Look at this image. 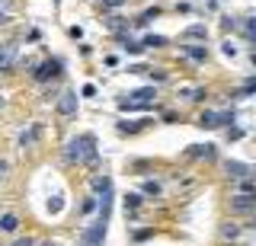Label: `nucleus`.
<instances>
[{
  "mask_svg": "<svg viewBox=\"0 0 256 246\" xmlns=\"http://www.w3.org/2000/svg\"><path fill=\"white\" fill-rule=\"evenodd\" d=\"M64 157H68L70 163H93L96 160V138L93 134H80V138H74L68 144V150H64Z\"/></svg>",
  "mask_w": 256,
  "mask_h": 246,
  "instance_id": "nucleus-1",
  "label": "nucleus"
},
{
  "mask_svg": "<svg viewBox=\"0 0 256 246\" xmlns=\"http://www.w3.org/2000/svg\"><path fill=\"white\" fill-rule=\"evenodd\" d=\"M230 211H234V214H250V211H256V198L253 195H234V198H230Z\"/></svg>",
  "mask_w": 256,
  "mask_h": 246,
  "instance_id": "nucleus-2",
  "label": "nucleus"
},
{
  "mask_svg": "<svg viewBox=\"0 0 256 246\" xmlns=\"http://www.w3.org/2000/svg\"><path fill=\"white\" fill-rule=\"evenodd\" d=\"M58 74H61V61H58V58H48V61H42V64H38L36 80H48V77H58Z\"/></svg>",
  "mask_w": 256,
  "mask_h": 246,
  "instance_id": "nucleus-3",
  "label": "nucleus"
},
{
  "mask_svg": "<svg viewBox=\"0 0 256 246\" xmlns=\"http://www.w3.org/2000/svg\"><path fill=\"white\" fill-rule=\"evenodd\" d=\"M58 112H61V115H74V112H77V93H61Z\"/></svg>",
  "mask_w": 256,
  "mask_h": 246,
  "instance_id": "nucleus-4",
  "label": "nucleus"
},
{
  "mask_svg": "<svg viewBox=\"0 0 256 246\" xmlns=\"http://www.w3.org/2000/svg\"><path fill=\"white\" fill-rule=\"evenodd\" d=\"M13 61H16V45L10 42V45H4V48H0V70H10Z\"/></svg>",
  "mask_w": 256,
  "mask_h": 246,
  "instance_id": "nucleus-5",
  "label": "nucleus"
},
{
  "mask_svg": "<svg viewBox=\"0 0 256 246\" xmlns=\"http://www.w3.org/2000/svg\"><path fill=\"white\" fill-rule=\"evenodd\" d=\"M228 176L230 179H246V176H250V166L237 163V160H228Z\"/></svg>",
  "mask_w": 256,
  "mask_h": 246,
  "instance_id": "nucleus-6",
  "label": "nucleus"
},
{
  "mask_svg": "<svg viewBox=\"0 0 256 246\" xmlns=\"http://www.w3.org/2000/svg\"><path fill=\"white\" fill-rule=\"evenodd\" d=\"M182 51H186L189 58H196V61H205L208 58V51L202 48V45H182Z\"/></svg>",
  "mask_w": 256,
  "mask_h": 246,
  "instance_id": "nucleus-7",
  "label": "nucleus"
},
{
  "mask_svg": "<svg viewBox=\"0 0 256 246\" xmlns=\"http://www.w3.org/2000/svg\"><path fill=\"white\" fill-rule=\"evenodd\" d=\"M16 227H20V221H16V214H4V218H0V230H6V234H13Z\"/></svg>",
  "mask_w": 256,
  "mask_h": 246,
  "instance_id": "nucleus-8",
  "label": "nucleus"
},
{
  "mask_svg": "<svg viewBox=\"0 0 256 246\" xmlns=\"http://www.w3.org/2000/svg\"><path fill=\"white\" fill-rule=\"evenodd\" d=\"M102 22H106V26L112 29V32H122V29H128V22H125L122 16H106Z\"/></svg>",
  "mask_w": 256,
  "mask_h": 246,
  "instance_id": "nucleus-9",
  "label": "nucleus"
},
{
  "mask_svg": "<svg viewBox=\"0 0 256 246\" xmlns=\"http://www.w3.org/2000/svg\"><path fill=\"white\" fill-rule=\"evenodd\" d=\"M36 138H38V128H29V131H22V138H20V147L26 150V147H32L36 144Z\"/></svg>",
  "mask_w": 256,
  "mask_h": 246,
  "instance_id": "nucleus-10",
  "label": "nucleus"
},
{
  "mask_svg": "<svg viewBox=\"0 0 256 246\" xmlns=\"http://www.w3.org/2000/svg\"><path fill=\"white\" fill-rule=\"evenodd\" d=\"M189 157H214V147L212 144H196L189 150Z\"/></svg>",
  "mask_w": 256,
  "mask_h": 246,
  "instance_id": "nucleus-11",
  "label": "nucleus"
},
{
  "mask_svg": "<svg viewBox=\"0 0 256 246\" xmlns=\"http://www.w3.org/2000/svg\"><path fill=\"white\" fill-rule=\"evenodd\" d=\"M198 125H202V128H218V115H214V112H202V115H198Z\"/></svg>",
  "mask_w": 256,
  "mask_h": 246,
  "instance_id": "nucleus-12",
  "label": "nucleus"
},
{
  "mask_svg": "<svg viewBox=\"0 0 256 246\" xmlns=\"http://www.w3.org/2000/svg\"><path fill=\"white\" fill-rule=\"evenodd\" d=\"M182 35H186V38H205V35H208V29H205V26H189Z\"/></svg>",
  "mask_w": 256,
  "mask_h": 246,
  "instance_id": "nucleus-13",
  "label": "nucleus"
},
{
  "mask_svg": "<svg viewBox=\"0 0 256 246\" xmlns=\"http://www.w3.org/2000/svg\"><path fill=\"white\" fill-rule=\"evenodd\" d=\"M144 45H148V48H160V45H166V38L164 35H148V38H144Z\"/></svg>",
  "mask_w": 256,
  "mask_h": 246,
  "instance_id": "nucleus-14",
  "label": "nucleus"
},
{
  "mask_svg": "<svg viewBox=\"0 0 256 246\" xmlns=\"http://www.w3.org/2000/svg\"><path fill=\"white\" fill-rule=\"evenodd\" d=\"M122 48H125V51H132V54H138V51L144 48V45H138V42H132V38H125V42H122Z\"/></svg>",
  "mask_w": 256,
  "mask_h": 246,
  "instance_id": "nucleus-15",
  "label": "nucleus"
},
{
  "mask_svg": "<svg viewBox=\"0 0 256 246\" xmlns=\"http://www.w3.org/2000/svg\"><path fill=\"white\" fill-rule=\"evenodd\" d=\"M154 16H160V10L154 6V10H148V13H141V19H138V26H144V22H150Z\"/></svg>",
  "mask_w": 256,
  "mask_h": 246,
  "instance_id": "nucleus-16",
  "label": "nucleus"
},
{
  "mask_svg": "<svg viewBox=\"0 0 256 246\" xmlns=\"http://www.w3.org/2000/svg\"><path fill=\"white\" fill-rule=\"evenodd\" d=\"M144 195H160V186L157 182H144Z\"/></svg>",
  "mask_w": 256,
  "mask_h": 246,
  "instance_id": "nucleus-17",
  "label": "nucleus"
},
{
  "mask_svg": "<svg viewBox=\"0 0 256 246\" xmlns=\"http://www.w3.org/2000/svg\"><path fill=\"white\" fill-rule=\"evenodd\" d=\"M125 0H102V10H116V6H122Z\"/></svg>",
  "mask_w": 256,
  "mask_h": 246,
  "instance_id": "nucleus-18",
  "label": "nucleus"
},
{
  "mask_svg": "<svg viewBox=\"0 0 256 246\" xmlns=\"http://www.w3.org/2000/svg\"><path fill=\"white\" fill-rule=\"evenodd\" d=\"M138 202H141V195H128V198H125L128 208H138Z\"/></svg>",
  "mask_w": 256,
  "mask_h": 246,
  "instance_id": "nucleus-19",
  "label": "nucleus"
},
{
  "mask_svg": "<svg viewBox=\"0 0 256 246\" xmlns=\"http://www.w3.org/2000/svg\"><path fill=\"white\" fill-rule=\"evenodd\" d=\"M13 246H32V240H29V237H22V240H16Z\"/></svg>",
  "mask_w": 256,
  "mask_h": 246,
  "instance_id": "nucleus-20",
  "label": "nucleus"
},
{
  "mask_svg": "<svg viewBox=\"0 0 256 246\" xmlns=\"http://www.w3.org/2000/svg\"><path fill=\"white\" fill-rule=\"evenodd\" d=\"M4 176H6V163L0 160V179H4Z\"/></svg>",
  "mask_w": 256,
  "mask_h": 246,
  "instance_id": "nucleus-21",
  "label": "nucleus"
},
{
  "mask_svg": "<svg viewBox=\"0 0 256 246\" xmlns=\"http://www.w3.org/2000/svg\"><path fill=\"white\" fill-rule=\"evenodd\" d=\"M4 22H6V13H4V10H0V26H4Z\"/></svg>",
  "mask_w": 256,
  "mask_h": 246,
  "instance_id": "nucleus-22",
  "label": "nucleus"
},
{
  "mask_svg": "<svg viewBox=\"0 0 256 246\" xmlns=\"http://www.w3.org/2000/svg\"><path fill=\"white\" fill-rule=\"evenodd\" d=\"M54 3H61V0H54Z\"/></svg>",
  "mask_w": 256,
  "mask_h": 246,
  "instance_id": "nucleus-23",
  "label": "nucleus"
}]
</instances>
